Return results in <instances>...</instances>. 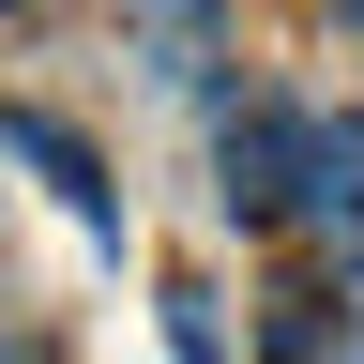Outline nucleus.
Segmentation results:
<instances>
[{"label": "nucleus", "instance_id": "nucleus-1", "mask_svg": "<svg viewBox=\"0 0 364 364\" xmlns=\"http://www.w3.org/2000/svg\"><path fill=\"white\" fill-rule=\"evenodd\" d=\"M289 213L318 228V258L364 289V107H304V182H289Z\"/></svg>", "mask_w": 364, "mask_h": 364}, {"label": "nucleus", "instance_id": "nucleus-2", "mask_svg": "<svg viewBox=\"0 0 364 364\" xmlns=\"http://www.w3.org/2000/svg\"><path fill=\"white\" fill-rule=\"evenodd\" d=\"M213 167H228L213 198L273 228V213H289V182H304V107H243V122H228V152H213Z\"/></svg>", "mask_w": 364, "mask_h": 364}, {"label": "nucleus", "instance_id": "nucleus-3", "mask_svg": "<svg viewBox=\"0 0 364 364\" xmlns=\"http://www.w3.org/2000/svg\"><path fill=\"white\" fill-rule=\"evenodd\" d=\"M0 152H31L46 182H61L91 243H122V198H107V167H91V136H76V122H46V107H0Z\"/></svg>", "mask_w": 364, "mask_h": 364}, {"label": "nucleus", "instance_id": "nucleus-4", "mask_svg": "<svg viewBox=\"0 0 364 364\" xmlns=\"http://www.w3.org/2000/svg\"><path fill=\"white\" fill-rule=\"evenodd\" d=\"M167 349H182V364H228V349H213V289H167Z\"/></svg>", "mask_w": 364, "mask_h": 364}, {"label": "nucleus", "instance_id": "nucleus-5", "mask_svg": "<svg viewBox=\"0 0 364 364\" xmlns=\"http://www.w3.org/2000/svg\"><path fill=\"white\" fill-rule=\"evenodd\" d=\"M334 16H364V0H334Z\"/></svg>", "mask_w": 364, "mask_h": 364}]
</instances>
